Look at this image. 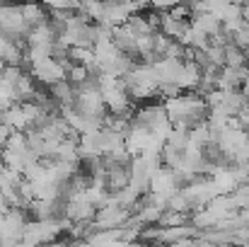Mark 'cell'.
Here are the masks:
<instances>
[{
    "instance_id": "obj_1",
    "label": "cell",
    "mask_w": 249,
    "mask_h": 247,
    "mask_svg": "<svg viewBox=\"0 0 249 247\" xmlns=\"http://www.w3.org/2000/svg\"><path fill=\"white\" fill-rule=\"evenodd\" d=\"M17 247H24V245H17Z\"/></svg>"
}]
</instances>
